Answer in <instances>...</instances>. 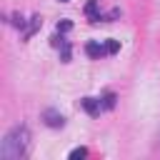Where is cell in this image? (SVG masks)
<instances>
[{"label":"cell","mask_w":160,"mask_h":160,"mask_svg":"<svg viewBox=\"0 0 160 160\" xmlns=\"http://www.w3.org/2000/svg\"><path fill=\"white\" fill-rule=\"evenodd\" d=\"M28 140H30L28 128L25 125H15L0 142V158L2 160H20L28 152Z\"/></svg>","instance_id":"1"},{"label":"cell","mask_w":160,"mask_h":160,"mask_svg":"<svg viewBox=\"0 0 160 160\" xmlns=\"http://www.w3.org/2000/svg\"><path fill=\"white\" fill-rule=\"evenodd\" d=\"M42 120H45L48 128H62V125H65V118H62L58 110H45V112H42Z\"/></svg>","instance_id":"2"},{"label":"cell","mask_w":160,"mask_h":160,"mask_svg":"<svg viewBox=\"0 0 160 160\" xmlns=\"http://www.w3.org/2000/svg\"><path fill=\"white\" fill-rule=\"evenodd\" d=\"M80 108H82L88 115H98V112H100V108H102V102H100V100H95V98H82V100H80Z\"/></svg>","instance_id":"3"},{"label":"cell","mask_w":160,"mask_h":160,"mask_svg":"<svg viewBox=\"0 0 160 160\" xmlns=\"http://www.w3.org/2000/svg\"><path fill=\"white\" fill-rule=\"evenodd\" d=\"M85 52H88V55H90V58H102V55H105V52H108V48H105V45H100V42H95V40H92V42H88V45H85Z\"/></svg>","instance_id":"4"},{"label":"cell","mask_w":160,"mask_h":160,"mask_svg":"<svg viewBox=\"0 0 160 160\" xmlns=\"http://www.w3.org/2000/svg\"><path fill=\"white\" fill-rule=\"evenodd\" d=\"M85 12L90 15V22H98V20H102V15L98 12V0H90V2L85 5Z\"/></svg>","instance_id":"5"},{"label":"cell","mask_w":160,"mask_h":160,"mask_svg":"<svg viewBox=\"0 0 160 160\" xmlns=\"http://www.w3.org/2000/svg\"><path fill=\"white\" fill-rule=\"evenodd\" d=\"M102 108H115V92H108L102 98Z\"/></svg>","instance_id":"6"},{"label":"cell","mask_w":160,"mask_h":160,"mask_svg":"<svg viewBox=\"0 0 160 160\" xmlns=\"http://www.w3.org/2000/svg\"><path fill=\"white\" fill-rule=\"evenodd\" d=\"M70 28H72V22H70V20H60V22H58V32H68Z\"/></svg>","instance_id":"7"},{"label":"cell","mask_w":160,"mask_h":160,"mask_svg":"<svg viewBox=\"0 0 160 160\" xmlns=\"http://www.w3.org/2000/svg\"><path fill=\"white\" fill-rule=\"evenodd\" d=\"M105 48H108V52H118V50H120V42H118V40H108Z\"/></svg>","instance_id":"8"},{"label":"cell","mask_w":160,"mask_h":160,"mask_svg":"<svg viewBox=\"0 0 160 160\" xmlns=\"http://www.w3.org/2000/svg\"><path fill=\"white\" fill-rule=\"evenodd\" d=\"M85 155H88V150H85V148H75V150L70 152V158H72V160H78V158H85Z\"/></svg>","instance_id":"9"},{"label":"cell","mask_w":160,"mask_h":160,"mask_svg":"<svg viewBox=\"0 0 160 160\" xmlns=\"http://www.w3.org/2000/svg\"><path fill=\"white\" fill-rule=\"evenodd\" d=\"M60 2H70V0H60Z\"/></svg>","instance_id":"10"}]
</instances>
